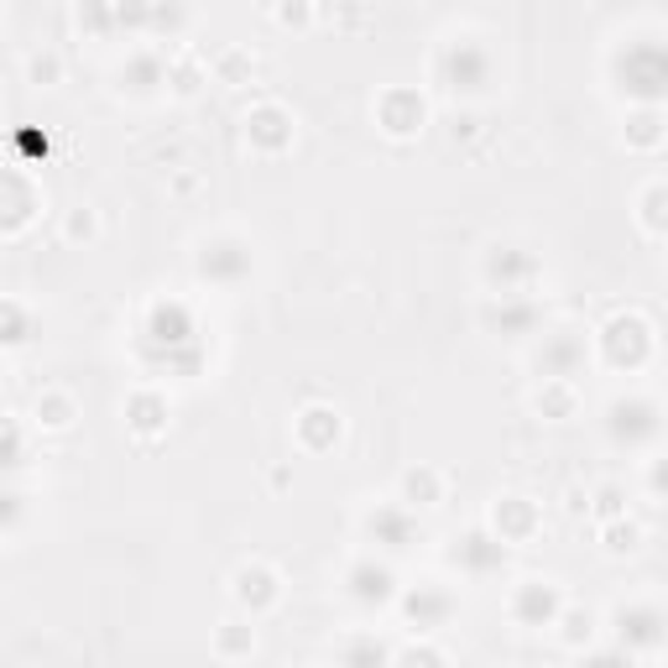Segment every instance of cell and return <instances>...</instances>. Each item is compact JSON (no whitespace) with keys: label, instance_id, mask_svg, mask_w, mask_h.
<instances>
[{"label":"cell","instance_id":"6da1fadb","mask_svg":"<svg viewBox=\"0 0 668 668\" xmlns=\"http://www.w3.org/2000/svg\"><path fill=\"white\" fill-rule=\"evenodd\" d=\"M648 351H653V330L637 314H616L612 324L601 330V355H606L612 366H627V372H637V366L648 361Z\"/></svg>","mask_w":668,"mask_h":668},{"label":"cell","instance_id":"7a4b0ae2","mask_svg":"<svg viewBox=\"0 0 668 668\" xmlns=\"http://www.w3.org/2000/svg\"><path fill=\"white\" fill-rule=\"evenodd\" d=\"M439 79H445L449 90L476 94V90H486V79H491V58H486L476 42H445V48H439Z\"/></svg>","mask_w":668,"mask_h":668},{"label":"cell","instance_id":"3957f363","mask_svg":"<svg viewBox=\"0 0 668 668\" xmlns=\"http://www.w3.org/2000/svg\"><path fill=\"white\" fill-rule=\"evenodd\" d=\"M616 637H622V653H653L668 637V616L658 606L632 601V606L616 612Z\"/></svg>","mask_w":668,"mask_h":668},{"label":"cell","instance_id":"277c9868","mask_svg":"<svg viewBox=\"0 0 668 668\" xmlns=\"http://www.w3.org/2000/svg\"><path fill=\"white\" fill-rule=\"evenodd\" d=\"M539 278V261L528 257L522 246H491L486 257V282L501 293H528V282Z\"/></svg>","mask_w":668,"mask_h":668},{"label":"cell","instance_id":"5b68a950","mask_svg":"<svg viewBox=\"0 0 668 668\" xmlns=\"http://www.w3.org/2000/svg\"><path fill=\"white\" fill-rule=\"evenodd\" d=\"M658 408H653L648 397H616L612 403V434H616V445H648L653 434H658Z\"/></svg>","mask_w":668,"mask_h":668},{"label":"cell","instance_id":"8992f818","mask_svg":"<svg viewBox=\"0 0 668 668\" xmlns=\"http://www.w3.org/2000/svg\"><path fill=\"white\" fill-rule=\"evenodd\" d=\"M559 612H564V601H559V591L549 580H528L512 595V616H518L522 627H554Z\"/></svg>","mask_w":668,"mask_h":668},{"label":"cell","instance_id":"52a82bcc","mask_svg":"<svg viewBox=\"0 0 668 668\" xmlns=\"http://www.w3.org/2000/svg\"><path fill=\"white\" fill-rule=\"evenodd\" d=\"M507 554H512V543L501 539V533H470V539H460V549H455V564H460L465 575H497L501 564H507Z\"/></svg>","mask_w":668,"mask_h":668},{"label":"cell","instance_id":"ba28073f","mask_svg":"<svg viewBox=\"0 0 668 668\" xmlns=\"http://www.w3.org/2000/svg\"><path fill=\"white\" fill-rule=\"evenodd\" d=\"M230 591H236V601H241L246 612L261 616V612H267V606H272V601L282 595V585H278V570H272V564H241Z\"/></svg>","mask_w":668,"mask_h":668},{"label":"cell","instance_id":"9c48e42d","mask_svg":"<svg viewBox=\"0 0 668 668\" xmlns=\"http://www.w3.org/2000/svg\"><path fill=\"white\" fill-rule=\"evenodd\" d=\"M392 585H397V580H392V570H387V564H372V559L351 564V575H345V595H351V601H361V606H387L392 595H397Z\"/></svg>","mask_w":668,"mask_h":668},{"label":"cell","instance_id":"30bf717a","mask_svg":"<svg viewBox=\"0 0 668 668\" xmlns=\"http://www.w3.org/2000/svg\"><path fill=\"white\" fill-rule=\"evenodd\" d=\"M580 361H585V340H575V334H543V345H539L543 382H549V376L570 382V376L580 372Z\"/></svg>","mask_w":668,"mask_h":668},{"label":"cell","instance_id":"8fae6325","mask_svg":"<svg viewBox=\"0 0 668 668\" xmlns=\"http://www.w3.org/2000/svg\"><path fill=\"white\" fill-rule=\"evenodd\" d=\"M376 115H382V131L387 136H413V131H424V100L413 90H392L382 105H376Z\"/></svg>","mask_w":668,"mask_h":668},{"label":"cell","instance_id":"7c38bea8","mask_svg":"<svg viewBox=\"0 0 668 668\" xmlns=\"http://www.w3.org/2000/svg\"><path fill=\"white\" fill-rule=\"evenodd\" d=\"M403 606H408V622H418V632H439L455 616V595L439 591V585H418Z\"/></svg>","mask_w":668,"mask_h":668},{"label":"cell","instance_id":"4fadbf2b","mask_svg":"<svg viewBox=\"0 0 668 668\" xmlns=\"http://www.w3.org/2000/svg\"><path fill=\"white\" fill-rule=\"evenodd\" d=\"M199 272L215 282H236L241 272H251V251L241 241H215L205 246V257H199Z\"/></svg>","mask_w":668,"mask_h":668},{"label":"cell","instance_id":"5bb4252c","mask_svg":"<svg viewBox=\"0 0 668 668\" xmlns=\"http://www.w3.org/2000/svg\"><path fill=\"white\" fill-rule=\"evenodd\" d=\"M246 131H251V142H257V147H267V152H282L288 142H293V121H288V111H282V105H261V111H251Z\"/></svg>","mask_w":668,"mask_h":668},{"label":"cell","instance_id":"9a60e30c","mask_svg":"<svg viewBox=\"0 0 668 668\" xmlns=\"http://www.w3.org/2000/svg\"><path fill=\"white\" fill-rule=\"evenodd\" d=\"M366 533H372L376 543H387V549H408V543L418 539V528H413V518L403 507H376L372 518H366Z\"/></svg>","mask_w":668,"mask_h":668},{"label":"cell","instance_id":"2e32d148","mask_svg":"<svg viewBox=\"0 0 668 668\" xmlns=\"http://www.w3.org/2000/svg\"><path fill=\"white\" fill-rule=\"evenodd\" d=\"M486 324H491V330H507V334H533L539 309H533L522 293H501V309H486Z\"/></svg>","mask_w":668,"mask_h":668},{"label":"cell","instance_id":"e0dca14e","mask_svg":"<svg viewBox=\"0 0 668 668\" xmlns=\"http://www.w3.org/2000/svg\"><path fill=\"white\" fill-rule=\"evenodd\" d=\"M298 439L303 449H330L340 439V413L334 408H303L298 413Z\"/></svg>","mask_w":668,"mask_h":668},{"label":"cell","instance_id":"ac0fdd59","mask_svg":"<svg viewBox=\"0 0 668 668\" xmlns=\"http://www.w3.org/2000/svg\"><path fill=\"white\" fill-rule=\"evenodd\" d=\"M533 522H539V512H533V507H528L522 497H507V501L497 507V533H501L507 543H522L528 533H533Z\"/></svg>","mask_w":668,"mask_h":668},{"label":"cell","instance_id":"d6986e66","mask_svg":"<svg viewBox=\"0 0 668 668\" xmlns=\"http://www.w3.org/2000/svg\"><path fill=\"white\" fill-rule=\"evenodd\" d=\"M439 491H445V481H439V470H428V465H418V470L403 476V507H434Z\"/></svg>","mask_w":668,"mask_h":668},{"label":"cell","instance_id":"ffe728a7","mask_svg":"<svg viewBox=\"0 0 668 668\" xmlns=\"http://www.w3.org/2000/svg\"><path fill=\"white\" fill-rule=\"evenodd\" d=\"M251 648H257V632L241 627V622H225V627L215 632V653H220V658H246Z\"/></svg>","mask_w":668,"mask_h":668},{"label":"cell","instance_id":"44dd1931","mask_svg":"<svg viewBox=\"0 0 668 668\" xmlns=\"http://www.w3.org/2000/svg\"><path fill=\"white\" fill-rule=\"evenodd\" d=\"M539 413H554V418H570L575 413V392H570V382H559V376H549L539 392Z\"/></svg>","mask_w":668,"mask_h":668},{"label":"cell","instance_id":"7402d4cb","mask_svg":"<svg viewBox=\"0 0 668 668\" xmlns=\"http://www.w3.org/2000/svg\"><path fill=\"white\" fill-rule=\"evenodd\" d=\"M637 543H643V528H637L632 518H612V522H606V554H632Z\"/></svg>","mask_w":668,"mask_h":668},{"label":"cell","instance_id":"603a6c76","mask_svg":"<svg viewBox=\"0 0 668 668\" xmlns=\"http://www.w3.org/2000/svg\"><path fill=\"white\" fill-rule=\"evenodd\" d=\"M38 424L42 428H69V424H74V403H69V397H58V392H48V397L38 403Z\"/></svg>","mask_w":668,"mask_h":668},{"label":"cell","instance_id":"cb8c5ba5","mask_svg":"<svg viewBox=\"0 0 668 668\" xmlns=\"http://www.w3.org/2000/svg\"><path fill=\"white\" fill-rule=\"evenodd\" d=\"M643 225H648V230H658V236L668 230V188L664 184L643 194Z\"/></svg>","mask_w":668,"mask_h":668},{"label":"cell","instance_id":"d4e9b609","mask_svg":"<svg viewBox=\"0 0 668 668\" xmlns=\"http://www.w3.org/2000/svg\"><path fill=\"white\" fill-rule=\"evenodd\" d=\"M554 627H564V643H570V648H580V643H591L595 616L591 612H559Z\"/></svg>","mask_w":668,"mask_h":668},{"label":"cell","instance_id":"484cf974","mask_svg":"<svg viewBox=\"0 0 668 668\" xmlns=\"http://www.w3.org/2000/svg\"><path fill=\"white\" fill-rule=\"evenodd\" d=\"M591 512L601 522H612V518H627V501H622V486H601L591 501Z\"/></svg>","mask_w":668,"mask_h":668},{"label":"cell","instance_id":"4316f807","mask_svg":"<svg viewBox=\"0 0 668 668\" xmlns=\"http://www.w3.org/2000/svg\"><path fill=\"white\" fill-rule=\"evenodd\" d=\"M664 142V126H658V115L643 111L637 121H632V147H658Z\"/></svg>","mask_w":668,"mask_h":668},{"label":"cell","instance_id":"83f0119b","mask_svg":"<svg viewBox=\"0 0 668 668\" xmlns=\"http://www.w3.org/2000/svg\"><path fill=\"white\" fill-rule=\"evenodd\" d=\"M136 418H131V424L136 428H152V424H163V418H157V413H163V403H157V397H142V403H136Z\"/></svg>","mask_w":668,"mask_h":668},{"label":"cell","instance_id":"f1b7e54d","mask_svg":"<svg viewBox=\"0 0 668 668\" xmlns=\"http://www.w3.org/2000/svg\"><path fill=\"white\" fill-rule=\"evenodd\" d=\"M278 21L282 27H303V21H309V6H303V0H288V6L278 11Z\"/></svg>","mask_w":668,"mask_h":668},{"label":"cell","instance_id":"f546056e","mask_svg":"<svg viewBox=\"0 0 668 668\" xmlns=\"http://www.w3.org/2000/svg\"><path fill=\"white\" fill-rule=\"evenodd\" d=\"M58 79V58H32V84H53Z\"/></svg>","mask_w":668,"mask_h":668},{"label":"cell","instance_id":"4dcf8cb0","mask_svg":"<svg viewBox=\"0 0 668 668\" xmlns=\"http://www.w3.org/2000/svg\"><path fill=\"white\" fill-rule=\"evenodd\" d=\"M648 486L658 491V497H668V455L664 460H653V470H648Z\"/></svg>","mask_w":668,"mask_h":668},{"label":"cell","instance_id":"1f68e13d","mask_svg":"<svg viewBox=\"0 0 668 668\" xmlns=\"http://www.w3.org/2000/svg\"><path fill=\"white\" fill-rule=\"evenodd\" d=\"M246 69H251V58H246V53L220 58V79H236V74H246Z\"/></svg>","mask_w":668,"mask_h":668},{"label":"cell","instance_id":"d6a6232c","mask_svg":"<svg viewBox=\"0 0 668 668\" xmlns=\"http://www.w3.org/2000/svg\"><path fill=\"white\" fill-rule=\"evenodd\" d=\"M69 236H94V215H90V209H79L74 220H69Z\"/></svg>","mask_w":668,"mask_h":668},{"label":"cell","instance_id":"836d02e7","mask_svg":"<svg viewBox=\"0 0 668 668\" xmlns=\"http://www.w3.org/2000/svg\"><path fill=\"white\" fill-rule=\"evenodd\" d=\"M397 658H428V664H445V653H439V648H408V653H397Z\"/></svg>","mask_w":668,"mask_h":668},{"label":"cell","instance_id":"e575fe53","mask_svg":"<svg viewBox=\"0 0 668 668\" xmlns=\"http://www.w3.org/2000/svg\"><path fill=\"white\" fill-rule=\"evenodd\" d=\"M455 136H476V115H465V121L455 115Z\"/></svg>","mask_w":668,"mask_h":668}]
</instances>
